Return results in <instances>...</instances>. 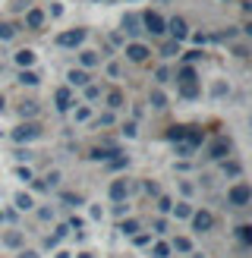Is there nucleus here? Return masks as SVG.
I'll return each instance as SVG.
<instances>
[{
  "mask_svg": "<svg viewBox=\"0 0 252 258\" xmlns=\"http://www.w3.org/2000/svg\"><path fill=\"white\" fill-rule=\"evenodd\" d=\"M183 136H186V126H170L167 129V139L170 142H183Z\"/></svg>",
  "mask_w": 252,
  "mask_h": 258,
  "instance_id": "nucleus-23",
  "label": "nucleus"
},
{
  "mask_svg": "<svg viewBox=\"0 0 252 258\" xmlns=\"http://www.w3.org/2000/svg\"><path fill=\"white\" fill-rule=\"evenodd\" d=\"M158 208L161 211H170V199H158Z\"/></svg>",
  "mask_w": 252,
  "mask_h": 258,
  "instance_id": "nucleus-42",
  "label": "nucleus"
},
{
  "mask_svg": "<svg viewBox=\"0 0 252 258\" xmlns=\"http://www.w3.org/2000/svg\"><path fill=\"white\" fill-rule=\"evenodd\" d=\"M180 95L183 98H199V82H180Z\"/></svg>",
  "mask_w": 252,
  "mask_h": 258,
  "instance_id": "nucleus-17",
  "label": "nucleus"
},
{
  "mask_svg": "<svg viewBox=\"0 0 252 258\" xmlns=\"http://www.w3.org/2000/svg\"><path fill=\"white\" fill-rule=\"evenodd\" d=\"M4 242H7V246H13V249H16V246H22V233H16V230H10V233L4 236Z\"/></svg>",
  "mask_w": 252,
  "mask_h": 258,
  "instance_id": "nucleus-26",
  "label": "nucleus"
},
{
  "mask_svg": "<svg viewBox=\"0 0 252 258\" xmlns=\"http://www.w3.org/2000/svg\"><path fill=\"white\" fill-rule=\"evenodd\" d=\"M79 60H82V67H95V63H98L101 57L95 54V50H82V54H79Z\"/></svg>",
  "mask_w": 252,
  "mask_h": 258,
  "instance_id": "nucleus-22",
  "label": "nucleus"
},
{
  "mask_svg": "<svg viewBox=\"0 0 252 258\" xmlns=\"http://www.w3.org/2000/svg\"><path fill=\"white\" fill-rule=\"evenodd\" d=\"M148 101H151V107H167V98H164V92H161V88H155Z\"/></svg>",
  "mask_w": 252,
  "mask_h": 258,
  "instance_id": "nucleus-21",
  "label": "nucleus"
},
{
  "mask_svg": "<svg viewBox=\"0 0 252 258\" xmlns=\"http://www.w3.org/2000/svg\"><path fill=\"white\" fill-rule=\"evenodd\" d=\"M230 139H214L211 145H208V158H214V161H224L227 154H230Z\"/></svg>",
  "mask_w": 252,
  "mask_h": 258,
  "instance_id": "nucleus-5",
  "label": "nucleus"
},
{
  "mask_svg": "<svg viewBox=\"0 0 252 258\" xmlns=\"http://www.w3.org/2000/svg\"><path fill=\"white\" fill-rule=\"evenodd\" d=\"M79 258H88V255H79Z\"/></svg>",
  "mask_w": 252,
  "mask_h": 258,
  "instance_id": "nucleus-49",
  "label": "nucleus"
},
{
  "mask_svg": "<svg viewBox=\"0 0 252 258\" xmlns=\"http://www.w3.org/2000/svg\"><path fill=\"white\" fill-rule=\"evenodd\" d=\"M19 258H38V252H22Z\"/></svg>",
  "mask_w": 252,
  "mask_h": 258,
  "instance_id": "nucleus-45",
  "label": "nucleus"
},
{
  "mask_svg": "<svg viewBox=\"0 0 252 258\" xmlns=\"http://www.w3.org/2000/svg\"><path fill=\"white\" fill-rule=\"evenodd\" d=\"M60 199L67 202V205H73V208H76V205H82V196H79V192H63Z\"/></svg>",
  "mask_w": 252,
  "mask_h": 258,
  "instance_id": "nucleus-29",
  "label": "nucleus"
},
{
  "mask_svg": "<svg viewBox=\"0 0 252 258\" xmlns=\"http://www.w3.org/2000/svg\"><path fill=\"white\" fill-rule=\"evenodd\" d=\"M110 123H113V117H110V113H104V117L98 120V126H110Z\"/></svg>",
  "mask_w": 252,
  "mask_h": 258,
  "instance_id": "nucleus-44",
  "label": "nucleus"
},
{
  "mask_svg": "<svg viewBox=\"0 0 252 258\" xmlns=\"http://www.w3.org/2000/svg\"><path fill=\"white\" fill-rule=\"evenodd\" d=\"M38 136H41V126H38V123H22V126L13 129V142H19V145H22V142L38 139Z\"/></svg>",
  "mask_w": 252,
  "mask_h": 258,
  "instance_id": "nucleus-2",
  "label": "nucleus"
},
{
  "mask_svg": "<svg viewBox=\"0 0 252 258\" xmlns=\"http://www.w3.org/2000/svg\"><path fill=\"white\" fill-rule=\"evenodd\" d=\"M123 101H126V98H123L120 88H110V92H107V107H110V110H120Z\"/></svg>",
  "mask_w": 252,
  "mask_h": 258,
  "instance_id": "nucleus-14",
  "label": "nucleus"
},
{
  "mask_svg": "<svg viewBox=\"0 0 252 258\" xmlns=\"http://www.w3.org/2000/svg\"><path fill=\"white\" fill-rule=\"evenodd\" d=\"M151 54V50L145 47V44H139V41H133V44H126V57H130V60H136V63H142L145 57Z\"/></svg>",
  "mask_w": 252,
  "mask_h": 258,
  "instance_id": "nucleus-8",
  "label": "nucleus"
},
{
  "mask_svg": "<svg viewBox=\"0 0 252 258\" xmlns=\"http://www.w3.org/2000/svg\"><path fill=\"white\" fill-rule=\"evenodd\" d=\"M57 258H67V252H60V255H57Z\"/></svg>",
  "mask_w": 252,
  "mask_h": 258,
  "instance_id": "nucleus-46",
  "label": "nucleus"
},
{
  "mask_svg": "<svg viewBox=\"0 0 252 258\" xmlns=\"http://www.w3.org/2000/svg\"><path fill=\"white\" fill-rule=\"evenodd\" d=\"M19 113H22V117H35V113H38V104H35V101H25V104L19 107Z\"/></svg>",
  "mask_w": 252,
  "mask_h": 258,
  "instance_id": "nucleus-30",
  "label": "nucleus"
},
{
  "mask_svg": "<svg viewBox=\"0 0 252 258\" xmlns=\"http://www.w3.org/2000/svg\"><path fill=\"white\" fill-rule=\"evenodd\" d=\"M82 41H85V29H67V32L57 35V44L60 47H79Z\"/></svg>",
  "mask_w": 252,
  "mask_h": 258,
  "instance_id": "nucleus-3",
  "label": "nucleus"
},
{
  "mask_svg": "<svg viewBox=\"0 0 252 258\" xmlns=\"http://www.w3.org/2000/svg\"><path fill=\"white\" fill-rule=\"evenodd\" d=\"M13 35H16V29H13V25H7V22H0V41H10Z\"/></svg>",
  "mask_w": 252,
  "mask_h": 258,
  "instance_id": "nucleus-31",
  "label": "nucleus"
},
{
  "mask_svg": "<svg viewBox=\"0 0 252 258\" xmlns=\"http://www.w3.org/2000/svg\"><path fill=\"white\" fill-rule=\"evenodd\" d=\"M139 22H142V19H139L136 13H126V19H123V32H130V35H139V32H142V29H139Z\"/></svg>",
  "mask_w": 252,
  "mask_h": 258,
  "instance_id": "nucleus-13",
  "label": "nucleus"
},
{
  "mask_svg": "<svg viewBox=\"0 0 252 258\" xmlns=\"http://www.w3.org/2000/svg\"><path fill=\"white\" fill-rule=\"evenodd\" d=\"M32 205H35L32 196H25V192H19V196H16V208L19 211H32Z\"/></svg>",
  "mask_w": 252,
  "mask_h": 258,
  "instance_id": "nucleus-19",
  "label": "nucleus"
},
{
  "mask_svg": "<svg viewBox=\"0 0 252 258\" xmlns=\"http://www.w3.org/2000/svg\"><path fill=\"white\" fill-rule=\"evenodd\" d=\"M16 63H19L22 70H29L32 63H35V50H29V47H25V50H19V54H16Z\"/></svg>",
  "mask_w": 252,
  "mask_h": 258,
  "instance_id": "nucleus-15",
  "label": "nucleus"
},
{
  "mask_svg": "<svg viewBox=\"0 0 252 258\" xmlns=\"http://www.w3.org/2000/svg\"><path fill=\"white\" fill-rule=\"evenodd\" d=\"M126 196H130V183H126V179H113V183H110V199L123 202Z\"/></svg>",
  "mask_w": 252,
  "mask_h": 258,
  "instance_id": "nucleus-9",
  "label": "nucleus"
},
{
  "mask_svg": "<svg viewBox=\"0 0 252 258\" xmlns=\"http://www.w3.org/2000/svg\"><path fill=\"white\" fill-rule=\"evenodd\" d=\"M155 230H158V233H164V230H167V221H161V217H158V221H155Z\"/></svg>",
  "mask_w": 252,
  "mask_h": 258,
  "instance_id": "nucleus-43",
  "label": "nucleus"
},
{
  "mask_svg": "<svg viewBox=\"0 0 252 258\" xmlns=\"http://www.w3.org/2000/svg\"><path fill=\"white\" fill-rule=\"evenodd\" d=\"M236 236H239V242H243V246H249V242H252V227H249V224L236 227Z\"/></svg>",
  "mask_w": 252,
  "mask_h": 258,
  "instance_id": "nucleus-20",
  "label": "nucleus"
},
{
  "mask_svg": "<svg viewBox=\"0 0 252 258\" xmlns=\"http://www.w3.org/2000/svg\"><path fill=\"white\" fill-rule=\"evenodd\" d=\"M16 176H19V179H32V170H29V167H19Z\"/></svg>",
  "mask_w": 252,
  "mask_h": 258,
  "instance_id": "nucleus-40",
  "label": "nucleus"
},
{
  "mask_svg": "<svg viewBox=\"0 0 252 258\" xmlns=\"http://www.w3.org/2000/svg\"><path fill=\"white\" fill-rule=\"evenodd\" d=\"M151 255H155V258H170V246H167V242H155Z\"/></svg>",
  "mask_w": 252,
  "mask_h": 258,
  "instance_id": "nucleus-24",
  "label": "nucleus"
},
{
  "mask_svg": "<svg viewBox=\"0 0 252 258\" xmlns=\"http://www.w3.org/2000/svg\"><path fill=\"white\" fill-rule=\"evenodd\" d=\"M57 183H60V173H57V170H50V173L44 176V186L50 189V186H57Z\"/></svg>",
  "mask_w": 252,
  "mask_h": 258,
  "instance_id": "nucleus-36",
  "label": "nucleus"
},
{
  "mask_svg": "<svg viewBox=\"0 0 252 258\" xmlns=\"http://www.w3.org/2000/svg\"><path fill=\"white\" fill-rule=\"evenodd\" d=\"M167 32L173 35V41H183V38L189 35V29H186V19H180V16H173V19L167 22Z\"/></svg>",
  "mask_w": 252,
  "mask_h": 258,
  "instance_id": "nucleus-7",
  "label": "nucleus"
},
{
  "mask_svg": "<svg viewBox=\"0 0 252 258\" xmlns=\"http://www.w3.org/2000/svg\"><path fill=\"white\" fill-rule=\"evenodd\" d=\"M70 85H88V73L85 70H70Z\"/></svg>",
  "mask_w": 252,
  "mask_h": 258,
  "instance_id": "nucleus-16",
  "label": "nucleus"
},
{
  "mask_svg": "<svg viewBox=\"0 0 252 258\" xmlns=\"http://www.w3.org/2000/svg\"><path fill=\"white\" fill-rule=\"evenodd\" d=\"M183 142H189L193 148H199L202 142H205V133H202V129H196V126H186V136H183Z\"/></svg>",
  "mask_w": 252,
  "mask_h": 258,
  "instance_id": "nucleus-11",
  "label": "nucleus"
},
{
  "mask_svg": "<svg viewBox=\"0 0 252 258\" xmlns=\"http://www.w3.org/2000/svg\"><path fill=\"white\" fill-rule=\"evenodd\" d=\"M173 151H176V154H183V158H189V154H193L196 148L189 145V142H173Z\"/></svg>",
  "mask_w": 252,
  "mask_h": 258,
  "instance_id": "nucleus-25",
  "label": "nucleus"
},
{
  "mask_svg": "<svg viewBox=\"0 0 252 258\" xmlns=\"http://www.w3.org/2000/svg\"><path fill=\"white\" fill-rule=\"evenodd\" d=\"M19 82H22V85H38L41 79H38V73H32V70H22V73H19Z\"/></svg>",
  "mask_w": 252,
  "mask_h": 258,
  "instance_id": "nucleus-18",
  "label": "nucleus"
},
{
  "mask_svg": "<svg viewBox=\"0 0 252 258\" xmlns=\"http://www.w3.org/2000/svg\"><path fill=\"white\" fill-rule=\"evenodd\" d=\"M123 136L133 139V136H136V123H126V126H123Z\"/></svg>",
  "mask_w": 252,
  "mask_h": 258,
  "instance_id": "nucleus-41",
  "label": "nucleus"
},
{
  "mask_svg": "<svg viewBox=\"0 0 252 258\" xmlns=\"http://www.w3.org/2000/svg\"><path fill=\"white\" fill-rule=\"evenodd\" d=\"M227 202H230L233 208H246V205L252 202V189H249L246 183H236L230 192H227Z\"/></svg>",
  "mask_w": 252,
  "mask_h": 258,
  "instance_id": "nucleus-1",
  "label": "nucleus"
},
{
  "mask_svg": "<svg viewBox=\"0 0 252 258\" xmlns=\"http://www.w3.org/2000/svg\"><path fill=\"white\" fill-rule=\"evenodd\" d=\"M142 25H145V32H151V35H164V32H167V22H164L158 13H145Z\"/></svg>",
  "mask_w": 252,
  "mask_h": 258,
  "instance_id": "nucleus-4",
  "label": "nucleus"
},
{
  "mask_svg": "<svg viewBox=\"0 0 252 258\" xmlns=\"http://www.w3.org/2000/svg\"><path fill=\"white\" fill-rule=\"evenodd\" d=\"M180 82H196V70L193 67H183L180 70Z\"/></svg>",
  "mask_w": 252,
  "mask_h": 258,
  "instance_id": "nucleus-34",
  "label": "nucleus"
},
{
  "mask_svg": "<svg viewBox=\"0 0 252 258\" xmlns=\"http://www.w3.org/2000/svg\"><path fill=\"white\" fill-rule=\"evenodd\" d=\"M98 95H101V88H98V85H85V98H88V101H95Z\"/></svg>",
  "mask_w": 252,
  "mask_h": 258,
  "instance_id": "nucleus-37",
  "label": "nucleus"
},
{
  "mask_svg": "<svg viewBox=\"0 0 252 258\" xmlns=\"http://www.w3.org/2000/svg\"><path fill=\"white\" fill-rule=\"evenodd\" d=\"M0 224H4V214H0Z\"/></svg>",
  "mask_w": 252,
  "mask_h": 258,
  "instance_id": "nucleus-48",
  "label": "nucleus"
},
{
  "mask_svg": "<svg viewBox=\"0 0 252 258\" xmlns=\"http://www.w3.org/2000/svg\"><path fill=\"white\" fill-rule=\"evenodd\" d=\"M136 230H139V224H136V221H123V224H120V233H126V236H133Z\"/></svg>",
  "mask_w": 252,
  "mask_h": 258,
  "instance_id": "nucleus-35",
  "label": "nucleus"
},
{
  "mask_svg": "<svg viewBox=\"0 0 252 258\" xmlns=\"http://www.w3.org/2000/svg\"><path fill=\"white\" fill-rule=\"evenodd\" d=\"M161 54H164V57H173V54H180V41H167V44L161 47Z\"/></svg>",
  "mask_w": 252,
  "mask_h": 258,
  "instance_id": "nucleus-28",
  "label": "nucleus"
},
{
  "mask_svg": "<svg viewBox=\"0 0 252 258\" xmlns=\"http://www.w3.org/2000/svg\"><path fill=\"white\" fill-rule=\"evenodd\" d=\"M88 117H92V110H88V107H79V110H76V120H79V123L88 120Z\"/></svg>",
  "mask_w": 252,
  "mask_h": 258,
  "instance_id": "nucleus-39",
  "label": "nucleus"
},
{
  "mask_svg": "<svg viewBox=\"0 0 252 258\" xmlns=\"http://www.w3.org/2000/svg\"><path fill=\"white\" fill-rule=\"evenodd\" d=\"M155 76H158V82H170V70H167V67H161Z\"/></svg>",
  "mask_w": 252,
  "mask_h": 258,
  "instance_id": "nucleus-38",
  "label": "nucleus"
},
{
  "mask_svg": "<svg viewBox=\"0 0 252 258\" xmlns=\"http://www.w3.org/2000/svg\"><path fill=\"white\" fill-rule=\"evenodd\" d=\"M224 173H230V176H239V173H243V167H239L236 161H230V164L224 161Z\"/></svg>",
  "mask_w": 252,
  "mask_h": 258,
  "instance_id": "nucleus-32",
  "label": "nucleus"
},
{
  "mask_svg": "<svg viewBox=\"0 0 252 258\" xmlns=\"http://www.w3.org/2000/svg\"><path fill=\"white\" fill-rule=\"evenodd\" d=\"M170 249H176V252H189V249H193V242H189L186 236H176V239H173V246H170Z\"/></svg>",
  "mask_w": 252,
  "mask_h": 258,
  "instance_id": "nucleus-27",
  "label": "nucleus"
},
{
  "mask_svg": "<svg viewBox=\"0 0 252 258\" xmlns=\"http://www.w3.org/2000/svg\"><path fill=\"white\" fill-rule=\"evenodd\" d=\"M54 101H57V110H70V104H73V92L63 85V88H57V92H54Z\"/></svg>",
  "mask_w": 252,
  "mask_h": 258,
  "instance_id": "nucleus-10",
  "label": "nucleus"
},
{
  "mask_svg": "<svg viewBox=\"0 0 252 258\" xmlns=\"http://www.w3.org/2000/svg\"><path fill=\"white\" fill-rule=\"evenodd\" d=\"M173 214H176V217H193V208H189L186 202H180V205L173 208Z\"/></svg>",
  "mask_w": 252,
  "mask_h": 258,
  "instance_id": "nucleus-33",
  "label": "nucleus"
},
{
  "mask_svg": "<svg viewBox=\"0 0 252 258\" xmlns=\"http://www.w3.org/2000/svg\"><path fill=\"white\" fill-rule=\"evenodd\" d=\"M0 110H4V98H0Z\"/></svg>",
  "mask_w": 252,
  "mask_h": 258,
  "instance_id": "nucleus-47",
  "label": "nucleus"
},
{
  "mask_svg": "<svg viewBox=\"0 0 252 258\" xmlns=\"http://www.w3.org/2000/svg\"><path fill=\"white\" fill-rule=\"evenodd\" d=\"M25 25H29V29H41V25H44V13L41 10H29V13H25Z\"/></svg>",
  "mask_w": 252,
  "mask_h": 258,
  "instance_id": "nucleus-12",
  "label": "nucleus"
},
{
  "mask_svg": "<svg viewBox=\"0 0 252 258\" xmlns=\"http://www.w3.org/2000/svg\"><path fill=\"white\" fill-rule=\"evenodd\" d=\"M193 227H196V233H208L214 227V217L208 211H193Z\"/></svg>",
  "mask_w": 252,
  "mask_h": 258,
  "instance_id": "nucleus-6",
  "label": "nucleus"
}]
</instances>
